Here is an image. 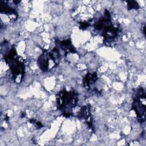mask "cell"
<instances>
[{"label":"cell","mask_w":146,"mask_h":146,"mask_svg":"<svg viewBox=\"0 0 146 146\" xmlns=\"http://www.w3.org/2000/svg\"><path fill=\"white\" fill-rule=\"evenodd\" d=\"M94 29L95 31L101 32L100 35L104 38L106 44L112 43L120 33V27L112 23L111 15L110 14H104L100 17L95 23Z\"/></svg>","instance_id":"cell-1"},{"label":"cell","mask_w":146,"mask_h":146,"mask_svg":"<svg viewBox=\"0 0 146 146\" xmlns=\"http://www.w3.org/2000/svg\"><path fill=\"white\" fill-rule=\"evenodd\" d=\"M3 58L10 68L13 81L17 83H21L25 75V64L23 59L17 54L14 46L4 54Z\"/></svg>","instance_id":"cell-2"},{"label":"cell","mask_w":146,"mask_h":146,"mask_svg":"<svg viewBox=\"0 0 146 146\" xmlns=\"http://www.w3.org/2000/svg\"><path fill=\"white\" fill-rule=\"evenodd\" d=\"M56 106L62 115L67 118L73 116L72 110L78 102V93L74 90L67 91L64 88L56 95Z\"/></svg>","instance_id":"cell-3"},{"label":"cell","mask_w":146,"mask_h":146,"mask_svg":"<svg viewBox=\"0 0 146 146\" xmlns=\"http://www.w3.org/2000/svg\"><path fill=\"white\" fill-rule=\"evenodd\" d=\"M60 53L56 47L50 50H43L37 59V64L40 70L47 72L56 67L60 60Z\"/></svg>","instance_id":"cell-4"},{"label":"cell","mask_w":146,"mask_h":146,"mask_svg":"<svg viewBox=\"0 0 146 146\" xmlns=\"http://www.w3.org/2000/svg\"><path fill=\"white\" fill-rule=\"evenodd\" d=\"M145 97L146 94L144 89L141 87H139L135 91L131 106L132 110L135 111L137 120L140 123H144L145 120L146 107L141 100L145 99Z\"/></svg>","instance_id":"cell-5"},{"label":"cell","mask_w":146,"mask_h":146,"mask_svg":"<svg viewBox=\"0 0 146 146\" xmlns=\"http://www.w3.org/2000/svg\"><path fill=\"white\" fill-rule=\"evenodd\" d=\"M77 117L86 122L89 128H93L92 120L91 117V114L90 112V106H83L77 115Z\"/></svg>","instance_id":"cell-6"},{"label":"cell","mask_w":146,"mask_h":146,"mask_svg":"<svg viewBox=\"0 0 146 146\" xmlns=\"http://www.w3.org/2000/svg\"><path fill=\"white\" fill-rule=\"evenodd\" d=\"M59 46L60 48L64 51L65 55L66 56L69 53L75 54L76 53V51L70 38H68L59 42Z\"/></svg>","instance_id":"cell-7"},{"label":"cell","mask_w":146,"mask_h":146,"mask_svg":"<svg viewBox=\"0 0 146 146\" xmlns=\"http://www.w3.org/2000/svg\"><path fill=\"white\" fill-rule=\"evenodd\" d=\"M98 79V76L96 72H88L83 78V85L88 90H91V87L97 81Z\"/></svg>","instance_id":"cell-8"},{"label":"cell","mask_w":146,"mask_h":146,"mask_svg":"<svg viewBox=\"0 0 146 146\" xmlns=\"http://www.w3.org/2000/svg\"><path fill=\"white\" fill-rule=\"evenodd\" d=\"M1 13L7 15H14L17 19L18 18V14L15 9L7 4V1H1L0 7Z\"/></svg>","instance_id":"cell-9"},{"label":"cell","mask_w":146,"mask_h":146,"mask_svg":"<svg viewBox=\"0 0 146 146\" xmlns=\"http://www.w3.org/2000/svg\"><path fill=\"white\" fill-rule=\"evenodd\" d=\"M126 2L128 10H137L140 8L139 3L135 1H127Z\"/></svg>","instance_id":"cell-10"},{"label":"cell","mask_w":146,"mask_h":146,"mask_svg":"<svg viewBox=\"0 0 146 146\" xmlns=\"http://www.w3.org/2000/svg\"><path fill=\"white\" fill-rule=\"evenodd\" d=\"M92 22V20L90 19L88 21H84V22H80L79 23V29L82 30H85L87 29L90 25L91 23Z\"/></svg>","instance_id":"cell-11"},{"label":"cell","mask_w":146,"mask_h":146,"mask_svg":"<svg viewBox=\"0 0 146 146\" xmlns=\"http://www.w3.org/2000/svg\"><path fill=\"white\" fill-rule=\"evenodd\" d=\"M29 121L30 122V123L34 124V125L36 127V128H38V129L42 128V127L43 126V124H42V123L41 122L36 120L34 119H31L29 120Z\"/></svg>","instance_id":"cell-12"},{"label":"cell","mask_w":146,"mask_h":146,"mask_svg":"<svg viewBox=\"0 0 146 146\" xmlns=\"http://www.w3.org/2000/svg\"><path fill=\"white\" fill-rule=\"evenodd\" d=\"M143 33H144V36H145V25L143 27Z\"/></svg>","instance_id":"cell-13"}]
</instances>
